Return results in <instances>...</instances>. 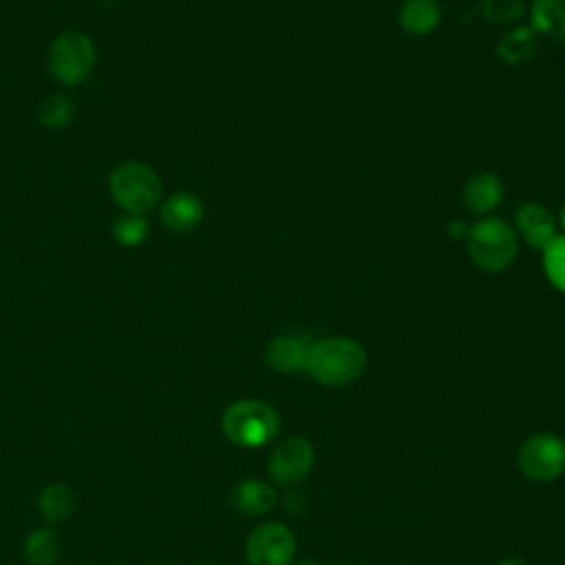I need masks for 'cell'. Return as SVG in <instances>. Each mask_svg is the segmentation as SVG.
<instances>
[{
    "mask_svg": "<svg viewBox=\"0 0 565 565\" xmlns=\"http://www.w3.org/2000/svg\"><path fill=\"white\" fill-rule=\"evenodd\" d=\"M481 11L492 22H514L523 15V0H481Z\"/></svg>",
    "mask_w": 565,
    "mask_h": 565,
    "instance_id": "obj_22",
    "label": "cell"
},
{
    "mask_svg": "<svg viewBox=\"0 0 565 565\" xmlns=\"http://www.w3.org/2000/svg\"><path fill=\"white\" fill-rule=\"evenodd\" d=\"M543 267L550 282L565 294V234H558L543 249Z\"/></svg>",
    "mask_w": 565,
    "mask_h": 565,
    "instance_id": "obj_21",
    "label": "cell"
},
{
    "mask_svg": "<svg viewBox=\"0 0 565 565\" xmlns=\"http://www.w3.org/2000/svg\"><path fill=\"white\" fill-rule=\"evenodd\" d=\"M468 254L483 271H503L519 252L516 232L499 216H483L468 227Z\"/></svg>",
    "mask_w": 565,
    "mask_h": 565,
    "instance_id": "obj_4",
    "label": "cell"
},
{
    "mask_svg": "<svg viewBox=\"0 0 565 565\" xmlns=\"http://www.w3.org/2000/svg\"><path fill=\"white\" fill-rule=\"evenodd\" d=\"M441 9L437 0H406L399 9V24L411 35H426L437 29Z\"/></svg>",
    "mask_w": 565,
    "mask_h": 565,
    "instance_id": "obj_15",
    "label": "cell"
},
{
    "mask_svg": "<svg viewBox=\"0 0 565 565\" xmlns=\"http://www.w3.org/2000/svg\"><path fill=\"white\" fill-rule=\"evenodd\" d=\"M516 463L527 479L552 481L565 470V439L552 433H536L521 444Z\"/></svg>",
    "mask_w": 565,
    "mask_h": 565,
    "instance_id": "obj_6",
    "label": "cell"
},
{
    "mask_svg": "<svg viewBox=\"0 0 565 565\" xmlns=\"http://www.w3.org/2000/svg\"><path fill=\"white\" fill-rule=\"evenodd\" d=\"M221 428L232 444L258 448L278 435L280 417L276 408L263 399H238L223 411Z\"/></svg>",
    "mask_w": 565,
    "mask_h": 565,
    "instance_id": "obj_2",
    "label": "cell"
},
{
    "mask_svg": "<svg viewBox=\"0 0 565 565\" xmlns=\"http://www.w3.org/2000/svg\"><path fill=\"white\" fill-rule=\"evenodd\" d=\"M245 556L249 565H291L296 556V536L285 523H260L245 541Z\"/></svg>",
    "mask_w": 565,
    "mask_h": 565,
    "instance_id": "obj_7",
    "label": "cell"
},
{
    "mask_svg": "<svg viewBox=\"0 0 565 565\" xmlns=\"http://www.w3.org/2000/svg\"><path fill=\"white\" fill-rule=\"evenodd\" d=\"M97 64V49L93 40L82 31H62L49 46L46 66L49 73L64 86L84 84Z\"/></svg>",
    "mask_w": 565,
    "mask_h": 565,
    "instance_id": "obj_5",
    "label": "cell"
},
{
    "mask_svg": "<svg viewBox=\"0 0 565 565\" xmlns=\"http://www.w3.org/2000/svg\"><path fill=\"white\" fill-rule=\"evenodd\" d=\"M113 201L128 214H148L161 199V179L143 161H121L108 174Z\"/></svg>",
    "mask_w": 565,
    "mask_h": 565,
    "instance_id": "obj_3",
    "label": "cell"
},
{
    "mask_svg": "<svg viewBox=\"0 0 565 565\" xmlns=\"http://www.w3.org/2000/svg\"><path fill=\"white\" fill-rule=\"evenodd\" d=\"M448 234H450V238H466L468 236V225L463 221L455 218V221L448 223Z\"/></svg>",
    "mask_w": 565,
    "mask_h": 565,
    "instance_id": "obj_23",
    "label": "cell"
},
{
    "mask_svg": "<svg viewBox=\"0 0 565 565\" xmlns=\"http://www.w3.org/2000/svg\"><path fill=\"white\" fill-rule=\"evenodd\" d=\"M497 565H527L525 561H521V558H514V556H508V558H501Z\"/></svg>",
    "mask_w": 565,
    "mask_h": 565,
    "instance_id": "obj_24",
    "label": "cell"
},
{
    "mask_svg": "<svg viewBox=\"0 0 565 565\" xmlns=\"http://www.w3.org/2000/svg\"><path fill=\"white\" fill-rule=\"evenodd\" d=\"M150 234V225L143 214H119L113 223V238L121 247H139L146 243Z\"/></svg>",
    "mask_w": 565,
    "mask_h": 565,
    "instance_id": "obj_20",
    "label": "cell"
},
{
    "mask_svg": "<svg viewBox=\"0 0 565 565\" xmlns=\"http://www.w3.org/2000/svg\"><path fill=\"white\" fill-rule=\"evenodd\" d=\"M278 497L274 486H269L267 481L247 477L241 479L238 483H234V488L230 490V503L234 510H238L245 516H260L267 514L274 505H276Z\"/></svg>",
    "mask_w": 565,
    "mask_h": 565,
    "instance_id": "obj_12",
    "label": "cell"
},
{
    "mask_svg": "<svg viewBox=\"0 0 565 565\" xmlns=\"http://www.w3.org/2000/svg\"><path fill=\"white\" fill-rule=\"evenodd\" d=\"M168 565H177V563H168Z\"/></svg>",
    "mask_w": 565,
    "mask_h": 565,
    "instance_id": "obj_27",
    "label": "cell"
},
{
    "mask_svg": "<svg viewBox=\"0 0 565 565\" xmlns=\"http://www.w3.org/2000/svg\"><path fill=\"white\" fill-rule=\"evenodd\" d=\"M203 216H205L203 201L192 192H174L159 207V218L163 227H168L174 234H188L196 230Z\"/></svg>",
    "mask_w": 565,
    "mask_h": 565,
    "instance_id": "obj_9",
    "label": "cell"
},
{
    "mask_svg": "<svg viewBox=\"0 0 565 565\" xmlns=\"http://www.w3.org/2000/svg\"><path fill=\"white\" fill-rule=\"evenodd\" d=\"M514 223L521 238L534 249H545L558 236L556 216L541 203H523L514 214Z\"/></svg>",
    "mask_w": 565,
    "mask_h": 565,
    "instance_id": "obj_10",
    "label": "cell"
},
{
    "mask_svg": "<svg viewBox=\"0 0 565 565\" xmlns=\"http://www.w3.org/2000/svg\"><path fill=\"white\" fill-rule=\"evenodd\" d=\"M296 565H320V563H316V561H300V563H296Z\"/></svg>",
    "mask_w": 565,
    "mask_h": 565,
    "instance_id": "obj_26",
    "label": "cell"
},
{
    "mask_svg": "<svg viewBox=\"0 0 565 565\" xmlns=\"http://www.w3.org/2000/svg\"><path fill=\"white\" fill-rule=\"evenodd\" d=\"M366 369L364 347L344 335L324 338L311 344L305 371L322 386L340 388L355 382Z\"/></svg>",
    "mask_w": 565,
    "mask_h": 565,
    "instance_id": "obj_1",
    "label": "cell"
},
{
    "mask_svg": "<svg viewBox=\"0 0 565 565\" xmlns=\"http://www.w3.org/2000/svg\"><path fill=\"white\" fill-rule=\"evenodd\" d=\"M38 510L44 521L49 523H62L66 521L75 510V499L71 488L64 483H49L38 494Z\"/></svg>",
    "mask_w": 565,
    "mask_h": 565,
    "instance_id": "obj_17",
    "label": "cell"
},
{
    "mask_svg": "<svg viewBox=\"0 0 565 565\" xmlns=\"http://www.w3.org/2000/svg\"><path fill=\"white\" fill-rule=\"evenodd\" d=\"M313 446L305 437H287L282 439L269 455L267 475L274 483L282 488H291L300 483L313 468Z\"/></svg>",
    "mask_w": 565,
    "mask_h": 565,
    "instance_id": "obj_8",
    "label": "cell"
},
{
    "mask_svg": "<svg viewBox=\"0 0 565 565\" xmlns=\"http://www.w3.org/2000/svg\"><path fill=\"white\" fill-rule=\"evenodd\" d=\"M311 344L302 335L280 333L271 338L265 347V362L269 369L278 373H296L305 371Z\"/></svg>",
    "mask_w": 565,
    "mask_h": 565,
    "instance_id": "obj_11",
    "label": "cell"
},
{
    "mask_svg": "<svg viewBox=\"0 0 565 565\" xmlns=\"http://www.w3.org/2000/svg\"><path fill=\"white\" fill-rule=\"evenodd\" d=\"M75 104L71 97L55 93L46 95L38 106V121L49 130H62L73 121Z\"/></svg>",
    "mask_w": 565,
    "mask_h": 565,
    "instance_id": "obj_19",
    "label": "cell"
},
{
    "mask_svg": "<svg viewBox=\"0 0 565 565\" xmlns=\"http://www.w3.org/2000/svg\"><path fill=\"white\" fill-rule=\"evenodd\" d=\"M530 29L565 44V0H534L530 7Z\"/></svg>",
    "mask_w": 565,
    "mask_h": 565,
    "instance_id": "obj_14",
    "label": "cell"
},
{
    "mask_svg": "<svg viewBox=\"0 0 565 565\" xmlns=\"http://www.w3.org/2000/svg\"><path fill=\"white\" fill-rule=\"evenodd\" d=\"M558 223H561L563 230H565V205H563V210H561V214H558Z\"/></svg>",
    "mask_w": 565,
    "mask_h": 565,
    "instance_id": "obj_25",
    "label": "cell"
},
{
    "mask_svg": "<svg viewBox=\"0 0 565 565\" xmlns=\"http://www.w3.org/2000/svg\"><path fill=\"white\" fill-rule=\"evenodd\" d=\"M22 552L29 565H53L60 556V536L51 527H35L26 536Z\"/></svg>",
    "mask_w": 565,
    "mask_h": 565,
    "instance_id": "obj_18",
    "label": "cell"
},
{
    "mask_svg": "<svg viewBox=\"0 0 565 565\" xmlns=\"http://www.w3.org/2000/svg\"><path fill=\"white\" fill-rule=\"evenodd\" d=\"M503 199V185L497 174L492 172H477L468 179L463 188V205L472 214H488L492 212Z\"/></svg>",
    "mask_w": 565,
    "mask_h": 565,
    "instance_id": "obj_13",
    "label": "cell"
},
{
    "mask_svg": "<svg viewBox=\"0 0 565 565\" xmlns=\"http://www.w3.org/2000/svg\"><path fill=\"white\" fill-rule=\"evenodd\" d=\"M536 51L539 40L530 26H514L497 44V55L505 64H525L536 55Z\"/></svg>",
    "mask_w": 565,
    "mask_h": 565,
    "instance_id": "obj_16",
    "label": "cell"
}]
</instances>
